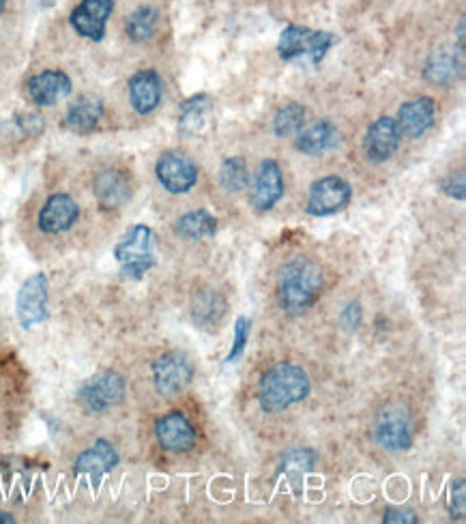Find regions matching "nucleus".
I'll list each match as a JSON object with an SVG mask.
<instances>
[{
    "instance_id": "nucleus-9",
    "label": "nucleus",
    "mask_w": 466,
    "mask_h": 524,
    "mask_svg": "<svg viewBox=\"0 0 466 524\" xmlns=\"http://www.w3.org/2000/svg\"><path fill=\"white\" fill-rule=\"evenodd\" d=\"M192 363L181 353H166L153 363L155 387L162 396H177L192 383Z\"/></svg>"
},
{
    "instance_id": "nucleus-7",
    "label": "nucleus",
    "mask_w": 466,
    "mask_h": 524,
    "mask_svg": "<svg viewBox=\"0 0 466 524\" xmlns=\"http://www.w3.org/2000/svg\"><path fill=\"white\" fill-rule=\"evenodd\" d=\"M18 320L24 329H31L48 318V278L43 273L28 278L16 301Z\"/></svg>"
},
{
    "instance_id": "nucleus-12",
    "label": "nucleus",
    "mask_w": 466,
    "mask_h": 524,
    "mask_svg": "<svg viewBox=\"0 0 466 524\" xmlns=\"http://www.w3.org/2000/svg\"><path fill=\"white\" fill-rule=\"evenodd\" d=\"M400 140L402 134L396 119L381 116V119L370 125L366 134V144H363V147H366V155L372 164H383L398 151Z\"/></svg>"
},
{
    "instance_id": "nucleus-17",
    "label": "nucleus",
    "mask_w": 466,
    "mask_h": 524,
    "mask_svg": "<svg viewBox=\"0 0 466 524\" xmlns=\"http://www.w3.org/2000/svg\"><path fill=\"white\" fill-rule=\"evenodd\" d=\"M26 89L37 106H54L71 95V80L63 71H41L28 80Z\"/></svg>"
},
{
    "instance_id": "nucleus-8",
    "label": "nucleus",
    "mask_w": 466,
    "mask_h": 524,
    "mask_svg": "<svg viewBox=\"0 0 466 524\" xmlns=\"http://www.w3.org/2000/svg\"><path fill=\"white\" fill-rule=\"evenodd\" d=\"M353 198V187L342 177H325L312 185L308 198V213L314 217H327L342 211Z\"/></svg>"
},
{
    "instance_id": "nucleus-11",
    "label": "nucleus",
    "mask_w": 466,
    "mask_h": 524,
    "mask_svg": "<svg viewBox=\"0 0 466 524\" xmlns=\"http://www.w3.org/2000/svg\"><path fill=\"white\" fill-rule=\"evenodd\" d=\"M114 9V0H82V3L71 11V26L76 28L78 35L101 41L106 35V24Z\"/></svg>"
},
{
    "instance_id": "nucleus-21",
    "label": "nucleus",
    "mask_w": 466,
    "mask_h": 524,
    "mask_svg": "<svg viewBox=\"0 0 466 524\" xmlns=\"http://www.w3.org/2000/svg\"><path fill=\"white\" fill-rule=\"evenodd\" d=\"M95 196L104 209H119L131 198V181L121 170H104L95 179Z\"/></svg>"
},
{
    "instance_id": "nucleus-32",
    "label": "nucleus",
    "mask_w": 466,
    "mask_h": 524,
    "mask_svg": "<svg viewBox=\"0 0 466 524\" xmlns=\"http://www.w3.org/2000/svg\"><path fill=\"white\" fill-rule=\"evenodd\" d=\"M11 125L18 129V134L22 138H33V136H39L43 131V119L39 114L35 112H22L18 114L16 119L11 121Z\"/></svg>"
},
{
    "instance_id": "nucleus-15",
    "label": "nucleus",
    "mask_w": 466,
    "mask_h": 524,
    "mask_svg": "<svg viewBox=\"0 0 466 524\" xmlns=\"http://www.w3.org/2000/svg\"><path fill=\"white\" fill-rule=\"evenodd\" d=\"M78 217L80 207L74 198L67 194H54L39 213V228L48 235H58V232H65L74 226Z\"/></svg>"
},
{
    "instance_id": "nucleus-1",
    "label": "nucleus",
    "mask_w": 466,
    "mask_h": 524,
    "mask_svg": "<svg viewBox=\"0 0 466 524\" xmlns=\"http://www.w3.org/2000/svg\"><path fill=\"white\" fill-rule=\"evenodd\" d=\"M320 288H323V275L308 258H293L280 269L278 293L282 308L288 314L308 312L316 303Z\"/></svg>"
},
{
    "instance_id": "nucleus-26",
    "label": "nucleus",
    "mask_w": 466,
    "mask_h": 524,
    "mask_svg": "<svg viewBox=\"0 0 466 524\" xmlns=\"http://www.w3.org/2000/svg\"><path fill=\"white\" fill-rule=\"evenodd\" d=\"M174 230H177V235H181L183 239L202 241V239H209L215 235L217 222L209 211L200 209V211L185 213L177 222V226H174Z\"/></svg>"
},
{
    "instance_id": "nucleus-19",
    "label": "nucleus",
    "mask_w": 466,
    "mask_h": 524,
    "mask_svg": "<svg viewBox=\"0 0 466 524\" xmlns=\"http://www.w3.org/2000/svg\"><path fill=\"white\" fill-rule=\"evenodd\" d=\"M434 114L436 106L430 97H419L413 101H406V104L398 112V127L402 136L409 138H419L421 134L434 125Z\"/></svg>"
},
{
    "instance_id": "nucleus-16",
    "label": "nucleus",
    "mask_w": 466,
    "mask_h": 524,
    "mask_svg": "<svg viewBox=\"0 0 466 524\" xmlns=\"http://www.w3.org/2000/svg\"><path fill=\"white\" fill-rule=\"evenodd\" d=\"M213 125V99L209 95H194L181 106L179 131L185 138L205 136Z\"/></svg>"
},
{
    "instance_id": "nucleus-5",
    "label": "nucleus",
    "mask_w": 466,
    "mask_h": 524,
    "mask_svg": "<svg viewBox=\"0 0 466 524\" xmlns=\"http://www.w3.org/2000/svg\"><path fill=\"white\" fill-rule=\"evenodd\" d=\"M125 396V381L119 372H101L86 381L78 393V400L86 411L104 413L119 404Z\"/></svg>"
},
{
    "instance_id": "nucleus-37",
    "label": "nucleus",
    "mask_w": 466,
    "mask_h": 524,
    "mask_svg": "<svg viewBox=\"0 0 466 524\" xmlns=\"http://www.w3.org/2000/svg\"><path fill=\"white\" fill-rule=\"evenodd\" d=\"M5 7H7V0H0V13L5 11Z\"/></svg>"
},
{
    "instance_id": "nucleus-22",
    "label": "nucleus",
    "mask_w": 466,
    "mask_h": 524,
    "mask_svg": "<svg viewBox=\"0 0 466 524\" xmlns=\"http://www.w3.org/2000/svg\"><path fill=\"white\" fill-rule=\"evenodd\" d=\"M340 144V131L329 121H318L305 127L297 138V149L305 155H323Z\"/></svg>"
},
{
    "instance_id": "nucleus-38",
    "label": "nucleus",
    "mask_w": 466,
    "mask_h": 524,
    "mask_svg": "<svg viewBox=\"0 0 466 524\" xmlns=\"http://www.w3.org/2000/svg\"><path fill=\"white\" fill-rule=\"evenodd\" d=\"M41 5H46V7H50V5H54V0H41Z\"/></svg>"
},
{
    "instance_id": "nucleus-28",
    "label": "nucleus",
    "mask_w": 466,
    "mask_h": 524,
    "mask_svg": "<svg viewBox=\"0 0 466 524\" xmlns=\"http://www.w3.org/2000/svg\"><path fill=\"white\" fill-rule=\"evenodd\" d=\"M159 26V13L153 7H140L134 13H131L127 20V35L131 41L144 43L151 41L157 33Z\"/></svg>"
},
{
    "instance_id": "nucleus-23",
    "label": "nucleus",
    "mask_w": 466,
    "mask_h": 524,
    "mask_svg": "<svg viewBox=\"0 0 466 524\" xmlns=\"http://www.w3.org/2000/svg\"><path fill=\"white\" fill-rule=\"evenodd\" d=\"M460 52L456 50H449V48H439L434 50L428 58V65H426V78L432 84H454L460 74H462V61H460Z\"/></svg>"
},
{
    "instance_id": "nucleus-10",
    "label": "nucleus",
    "mask_w": 466,
    "mask_h": 524,
    "mask_svg": "<svg viewBox=\"0 0 466 524\" xmlns=\"http://www.w3.org/2000/svg\"><path fill=\"white\" fill-rule=\"evenodd\" d=\"M157 179L170 194H187L198 183V168L181 153H166L157 162Z\"/></svg>"
},
{
    "instance_id": "nucleus-6",
    "label": "nucleus",
    "mask_w": 466,
    "mask_h": 524,
    "mask_svg": "<svg viewBox=\"0 0 466 524\" xmlns=\"http://www.w3.org/2000/svg\"><path fill=\"white\" fill-rule=\"evenodd\" d=\"M374 436H376L378 445L389 451L409 449L413 441V424H411L409 411H406L400 404L387 406V409L376 419Z\"/></svg>"
},
{
    "instance_id": "nucleus-29",
    "label": "nucleus",
    "mask_w": 466,
    "mask_h": 524,
    "mask_svg": "<svg viewBox=\"0 0 466 524\" xmlns=\"http://www.w3.org/2000/svg\"><path fill=\"white\" fill-rule=\"evenodd\" d=\"M220 183L226 192L232 194H239L243 189H247V183H250V170H247L243 157L226 159L220 168Z\"/></svg>"
},
{
    "instance_id": "nucleus-30",
    "label": "nucleus",
    "mask_w": 466,
    "mask_h": 524,
    "mask_svg": "<svg viewBox=\"0 0 466 524\" xmlns=\"http://www.w3.org/2000/svg\"><path fill=\"white\" fill-rule=\"evenodd\" d=\"M305 123V108L301 104H288L278 110L273 119V131L278 138L295 136Z\"/></svg>"
},
{
    "instance_id": "nucleus-3",
    "label": "nucleus",
    "mask_w": 466,
    "mask_h": 524,
    "mask_svg": "<svg viewBox=\"0 0 466 524\" xmlns=\"http://www.w3.org/2000/svg\"><path fill=\"white\" fill-rule=\"evenodd\" d=\"M336 41L338 37L333 33L312 31L308 26L290 24L280 35L278 52L282 61H305L310 65H318L327 52L336 46Z\"/></svg>"
},
{
    "instance_id": "nucleus-31",
    "label": "nucleus",
    "mask_w": 466,
    "mask_h": 524,
    "mask_svg": "<svg viewBox=\"0 0 466 524\" xmlns=\"http://www.w3.org/2000/svg\"><path fill=\"white\" fill-rule=\"evenodd\" d=\"M247 342H250V320H247L245 316H239L235 323V342H232V348L226 357V366L235 363L243 355Z\"/></svg>"
},
{
    "instance_id": "nucleus-35",
    "label": "nucleus",
    "mask_w": 466,
    "mask_h": 524,
    "mask_svg": "<svg viewBox=\"0 0 466 524\" xmlns=\"http://www.w3.org/2000/svg\"><path fill=\"white\" fill-rule=\"evenodd\" d=\"M385 522H404V524H415L417 518L413 512H404V509H391V512L385 514Z\"/></svg>"
},
{
    "instance_id": "nucleus-34",
    "label": "nucleus",
    "mask_w": 466,
    "mask_h": 524,
    "mask_svg": "<svg viewBox=\"0 0 466 524\" xmlns=\"http://www.w3.org/2000/svg\"><path fill=\"white\" fill-rule=\"evenodd\" d=\"M441 187H443V192L447 194V196H451V198H456V200H464V196H466V192H464V172H458V174H454V177H449V179H445L443 183H441Z\"/></svg>"
},
{
    "instance_id": "nucleus-25",
    "label": "nucleus",
    "mask_w": 466,
    "mask_h": 524,
    "mask_svg": "<svg viewBox=\"0 0 466 524\" xmlns=\"http://www.w3.org/2000/svg\"><path fill=\"white\" fill-rule=\"evenodd\" d=\"M314 462H316V454L312 449L297 447V449L286 451L284 458H282V464H280V471L288 479L290 486L299 488L301 482L305 479V475L312 471Z\"/></svg>"
},
{
    "instance_id": "nucleus-33",
    "label": "nucleus",
    "mask_w": 466,
    "mask_h": 524,
    "mask_svg": "<svg viewBox=\"0 0 466 524\" xmlns=\"http://www.w3.org/2000/svg\"><path fill=\"white\" fill-rule=\"evenodd\" d=\"M464 497H466V486L462 479H458V482L451 486V499H449V512L458 520H464V507H466Z\"/></svg>"
},
{
    "instance_id": "nucleus-18",
    "label": "nucleus",
    "mask_w": 466,
    "mask_h": 524,
    "mask_svg": "<svg viewBox=\"0 0 466 524\" xmlns=\"http://www.w3.org/2000/svg\"><path fill=\"white\" fill-rule=\"evenodd\" d=\"M116 464H119V454H116L114 447L108 441H97L76 460V473L89 477L97 488L104 475H108Z\"/></svg>"
},
{
    "instance_id": "nucleus-36",
    "label": "nucleus",
    "mask_w": 466,
    "mask_h": 524,
    "mask_svg": "<svg viewBox=\"0 0 466 524\" xmlns=\"http://www.w3.org/2000/svg\"><path fill=\"white\" fill-rule=\"evenodd\" d=\"M13 522H16V520H13L9 514H5V512H0V524H13Z\"/></svg>"
},
{
    "instance_id": "nucleus-14",
    "label": "nucleus",
    "mask_w": 466,
    "mask_h": 524,
    "mask_svg": "<svg viewBox=\"0 0 466 524\" xmlns=\"http://www.w3.org/2000/svg\"><path fill=\"white\" fill-rule=\"evenodd\" d=\"M282 196H284L282 170L273 159H267V162L260 164L256 172V181L252 189V205L256 207V211L265 213L278 205Z\"/></svg>"
},
{
    "instance_id": "nucleus-24",
    "label": "nucleus",
    "mask_w": 466,
    "mask_h": 524,
    "mask_svg": "<svg viewBox=\"0 0 466 524\" xmlns=\"http://www.w3.org/2000/svg\"><path fill=\"white\" fill-rule=\"evenodd\" d=\"M104 116V104L97 97H82L67 112V129L74 134H91Z\"/></svg>"
},
{
    "instance_id": "nucleus-27",
    "label": "nucleus",
    "mask_w": 466,
    "mask_h": 524,
    "mask_svg": "<svg viewBox=\"0 0 466 524\" xmlns=\"http://www.w3.org/2000/svg\"><path fill=\"white\" fill-rule=\"evenodd\" d=\"M224 312H226V301L217 290H205V293H200L194 299V318L200 325L205 327L217 325Z\"/></svg>"
},
{
    "instance_id": "nucleus-13",
    "label": "nucleus",
    "mask_w": 466,
    "mask_h": 524,
    "mask_svg": "<svg viewBox=\"0 0 466 524\" xmlns=\"http://www.w3.org/2000/svg\"><path fill=\"white\" fill-rule=\"evenodd\" d=\"M155 434L159 445L166 451H172V454H183V451H189L196 445V432L187 417L179 411H172L159 419Z\"/></svg>"
},
{
    "instance_id": "nucleus-2",
    "label": "nucleus",
    "mask_w": 466,
    "mask_h": 524,
    "mask_svg": "<svg viewBox=\"0 0 466 524\" xmlns=\"http://www.w3.org/2000/svg\"><path fill=\"white\" fill-rule=\"evenodd\" d=\"M310 396V378L303 368L293 363H278L262 374L260 404L269 413L286 411L288 406Z\"/></svg>"
},
{
    "instance_id": "nucleus-4",
    "label": "nucleus",
    "mask_w": 466,
    "mask_h": 524,
    "mask_svg": "<svg viewBox=\"0 0 466 524\" xmlns=\"http://www.w3.org/2000/svg\"><path fill=\"white\" fill-rule=\"evenodd\" d=\"M114 258L119 260L121 275L129 280H140L155 265L153 232L149 226H134L116 243Z\"/></svg>"
},
{
    "instance_id": "nucleus-20",
    "label": "nucleus",
    "mask_w": 466,
    "mask_h": 524,
    "mask_svg": "<svg viewBox=\"0 0 466 524\" xmlns=\"http://www.w3.org/2000/svg\"><path fill=\"white\" fill-rule=\"evenodd\" d=\"M129 99L138 114H151L162 101V78L144 69L129 80Z\"/></svg>"
}]
</instances>
